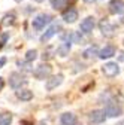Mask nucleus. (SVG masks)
Returning <instances> with one entry per match:
<instances>
[{"mask_svg": "<svg viewBox=\"0 0 124 125\" xmlns=\"http://www.w3.org/2000/svg\"><path fill=\"white\" fill-rule=\"evenodd\" d=\"M94 55H97V48H96V46H91V48L84 51V58H91Z\"/></svg>", "mask_w": 124, "mask_h": 125, "instance_id": "nucleus-19", "label": "nucleus"}, {"mask_svg": "<svg viewBox=\"0 0 124 125\" xmlns=\"http://www.w3.org/2000/svg\"><path fill=\"white\" fill-rule=\"evenodd\" d=\"M102 72L106 77H115L117 74H120V67L117 62H106L102 67Z\"/></svg>", "mask_w": 124, "mask_h": 125, "instance_id": "nucleus-5", "label": "nucleus"}, {"mask_svg": "<svg viewBox=\"0 0 124 125\" xmlns=\"http://www.w3.org/2000/svg\"><path fill=\"white\" fill-rule=\"evenodd\" d=\"M51 2V6L55 9V10H60V9H63L67 3V0H50Z\"/></svg>", "mask_w": 124, "mask_h": 125, "instance_id": "nucleus-18", "label": "nucleus"}, {"mask_svg": "<svg viewBox=\"0 0 124 125\" xmlns=\"http://www.w3.org/2000/svg\"><path fill=\"white\" fill-rule=\"evenodd\" d=\"M60 28H61V27H60L58 24H52V25H51L48 30H46V33H43V34H42V37H40V42H43V43H45V42H48V40H50V39H51V37H52V36L57 33V31L60 30Z\"/></svg>", "mask_w": 124, "mask_h": 125, "instance_id": "nucleus-11", "label": "nucleus"}, {"mask_svg": "<svg viewBox=\"0 0 124 125\" xmlns=\"http://www.w3.org/2000/svg\"><path fill=\"white\" fill-rule=\"evenodd\" d=\"M51 20H52L51 15H48V13H39L36 18H33L32 25L36 30H42V28H45V25H48L51 22Z\"/></svg>", "mask_w": 124, "mask_h": 125, "instance_id": "nucleus-1", "label": "nucleus"}, {"mask_svg": "<svg viewBox=\"0 0 124 125\" xmlns=\"http://www.w3.org/2000/svg\"><path fill=\"white\" fill-rule=\"evenodd\" d=\"M13 20H15V15L13 13H11V15H6V17L3 18V25H9V24H12L13 22Z\"/></svg>", "mask_w": 124, "mask_h": 125, "instance_id": "nucleus-21", "label": "nucleus"}, {"mask_svg": "<svg viewBox=\"0 0 124 125\" xmlns=\"http://www.w3.org/2000/svg\"><path fill=\"white\" fill-rule=\"evenodd\" d=\"M5 64H6V58L3 57V58H0V69H2V67H3Z\"/></svg>", "mask_w": 124, "mask_h": 125, "instance_id": "nucleus-23", "label": "nucleus"}, {"mask_svg": "<svg viewBox=\"0 0 124 125\" xmlns=\"http://www.w3.org/2000/svg\"><path fill=\"white\" fill-rule=\"evenodd\" d=\"M93 28H94V18L93 17H87L85 20H82V22L79 25V30L82 31V33L88 34V33L93 31Z\"/></svg>", "mask_w": 124, "mask_h": 125, "instance_id": "nucleus-9", "label": "nucleus"}, {"mask_svg": "<svg viewBox=\"0 0 124 125\" xmlns=\"http://www.w3.org/2000/svg\"><path fill=\"white\" fill-rule=\"evenodd\" d=\"M121 22L124 24V15H123V17H121Z\"/></svg>", "mask_w": 124, "mask_h": 125, "instance_id": "nucleus-25", "label": "nucleus"}, {"mask_svg": "<svg viewBox=\"0 0 124 125\" xmlns=\"http://www.w3.org/2000/svg\"><path fill=\"white\" fill-rule=\"evenodd\" d=\"M99 27H100V31H102V34H103L105 37H112V36L115 34V25L111 24L109 21H106V20L100 21Z\"/></svg>", "mask_w": 124, "mask_h": 125, "instance_id": "nucleus-7", "label": "nucleus"}, {"mask_svg": "<svg viewBox=\"0 0 124 125\" xmlns=\"http://www.w3.org/2000/svg\"><path fill=\"white\" fill-rule=\"evenodd\" d=\"M97 55H99V58H102V60H106V58L114 57V55H115V46H112V45L105 46V48H103Z\"/></svg>", "mask_w": 124, "mask_h": 125, "instance_id": "nucleus-14", "label": "nucleus"}, {"mask_svg": "<svg viewBox=\"0 0 124 125\" xmlns=\"http://www.w3.org/2000/svg\"><path fill=\"white\" fill-rule=\"evenodd\" d=\"M118 61L124 62V51H121V52H120V55H118Z\"/></svg>", "mask_w": 124, "mask_h": 125, "instance_id": "nucleus-22", "label": "nucleus"}, {"mask_svg": "<svg viewBox=\"0 0 124 125\" xmlns=\"http://www.w3.org/2000/svg\"><path fill=\"white\" fill-rule=\"evenodd\" d=\"M36 57H37V51L36 49H30V51H27V54H25V61H33V60H36Z\"/></svg>", "mask_w": 124, "mask_h": 125, "instance_id": "nucleus-20", "label": "nucleus"}, {"mask_svg": "<svg viewBox=\"0 0 124 125\" xmlns=\"http://www.w3.org/2000/svg\"><path fill=\"white\" fill-rule=\"evenodd\" d=\"M70 46H72V42H70V40H64V42L57 48V54H58L60 57H66V55L69 54V51H70Z\"/></svg>", "mask_w": 124, "mask_h": 125, "instance_id": "nucleus-15", "label": "nucleus"}, {"mask_svg": "<svg viewBox=\"0 0 124 125\" xmlns=\"http://www.w3.org/2000/svg\"><path fill=\"white\" fill-rule=\"evenodd\" d=\"M27 83V79L21 74V73H18V72H13V73H11V76H9V85L12 86V88H15V89H20L23 85H25Z\"/></svg>", "mask_w": 124, "mask_h": 125, "instance_id": "nucleus-2", "label": "nucleus"}, {"mask_svg": "<svg viewBox=\"0 0 124 125\" xmlns=\"http://www.w3.org/2000/svg\"><path fill=\"white\" fill-rule=\"evenodd\" d=\"M51 70H52V67H51L50 64L42 62L40 66L36 67V70L33 72V74H35L36 79H46L48 76H51Z\"/></svg>", "mask_w": 124, "mask_h": 125, "instance_id": "nucleus-4", "label": "nucleus"}, {"mask_svg": "<svg viewBox=\"0 0 124 125\" xmlns=\"http://www.w3.org/2000/svg\"><path fill=\"white\" fill-rule=\"evenodd\" d=\"M11 122H12V113L9 112L0 113V125H11Z\"/></svg>", "mask_w": 124, "mask_h": 125, "instance_id": "nucleus-17", "label": "nucleus"}, {"mask_svg": "<svg viewBox=\"0 0 124 125\" xmlns=\"http://www.w3.org/2000/svg\"><path fill=\"white\" fill-rule=\"evenodd\" d=\"M2 45H3V43H0V48H2Z\"/></svg>", "mask_w": 124, "mask_h": 125, "instance_id": "nucleus-29", "label": "nucleus"}, {"mask_svg": "<svg viewBox=\"0 0 124 125\" xmlns=\"http://www.w3.org/2000/svg\"><path fill=\"white\" fill-rule=\"evenodd\" d=\"M15 2H21V0H15Z\"/></svg>", "mask_w": 124, "mask_h": 125, "instance_id": "nucleus-28", "label": "nucleus"}, {"mask_svg": "<svg viewBox=\"0 0 124 125\" xmlns=\"http://www.w3.org/2000/svg\"><path fill=\"white\" fill-rule=\"evenodd\" d=\"M63 20H64V22H69V24H72V22H75L76 20H78V10H75V9H67V10H64L63 12Z\"/></svg>", "mask_w": 124, "mask_h": 125, "instance_id": "nucleus-12", "label": "nucleus"}, {"mask_svg": "<svg viewBox=\"0 0 124 125\" xmlns=\"http://www.w3.org/2000/svg\"><path fill=\"white\" fill-rule=\"evenodd\" d=\"M35 2H39L40 3V2H45V0H35Z\"/></svg>", "mask_w": 124, "mask_h": 125, "instance_id": "nucleus-26", "label": "nucleus"}, {"mask_svg": "<svg viewBox=\"0 0 124 125\" xmlns=\"http://www.w3.org/2000/svg\"><path fill=\"white\" fill-rule=\"evenodd\" d=\"M85 2H94V0H85Z\"/></svg>", "mask_w": 124, "mask_h": 125, "instance_id": "nucleus-27", "label": "nucleus"}, {"mask_svg": "<svg viewBox=\"0 0 124 125\" xmlns=\"http://www.w3.org/2000/svg\"><path fill=\"white\" fill-rule=\"evenodd\" d=\"M103 112H105V115L108 118H117V116H120L123 113V109H121L120 104H117L114 101H109V103L106 104V107H105Z\"/></svg>", "mask_w": 124, "mask_h": 125, "instance_id": "nucleus-3", "label": "nucleus"}, {"mask_svg": "<svg viewBox=\"0 0 124 125\" xmlns=\"http://www.w3.org/2000/svg\"><path fill=\"white\" fill-rule=\"evenodd\" d=\"M3 86H5V81H3V77H0V91L3 89Z\"/></svg>", "mask_w": 124, "mask_h": 125, "instance_id": "nucleus-24", "label": "nucleus"}, {"mask_svg": "<svg viewBox=\"0 0 124 125\" xmlns=\"http://www.w3.org/2000/svg\"><path fill=\"white\" fill-rule=\"evenodd\" d=\"M17 97L23 101H30L33 98V92L30 89H20V91H17Z\"/></svg>", "mask_w": 124, "mask_h": 125, "instance_id": "nucleus-16", "label": "nucleus"}, {"mask_svg": "<svg viewBox=\"0 0 124 125\" xmlns=\"http://www.w3.org/2000/svg\"><path fill=\"white\" fill-rule=\"evenodd\" d=\"M60 124L61 125H75L76 124V116L70 112H66L60 116Z\"/></svg>", "mask_w": 124, "mask_h": 125, "instance_id": "nucleus-13", "label": "nucleus"}, {"mask_svg": "<svg viewBox=\"0 0 124 125\" xmlns=\"http://www.w3.org/2000/svg\"><path fill=\"white\" fill-rule=\"evenodd\" d=\"M106 119V115L103 110H100V109H97V110H93L88 113V121L90 124H94V125H99V124H103Z\"/></svg>", "mask_w": 124, "mask_h": 125, "instance_id": "nucleus-6", "label": "nucleus"}, {"mask_svg": "<svg viewBox=\"0 0 124 125\" xmlns=\"http://www.w3.org/2000/svg\"><path fill=\"white\" fill-rule=\"evenodd\" d=\"M109 12L112 15H120L124 12V2L123 0H112L109 3Z\"/></svg>", "mask_w": 124, "mask_h": 125, "instance_id": "nucleus-10", "label": "nucleus"}, {"mask_svg": "<svg viewBox=\"0 0 124 125\" xmlns=\"http://www.w3.org/2000/svg\"><path fill=\"white\" fill-rule=\"evenodd\" d=\"M61 82H63V74H55V76L46 77V89H48V91H52V89H55L57 86H60Z\"/></svg>", "mask_w": 124, "mask_h": 125, "instance_id": "nucleus-8", "label": "nucleus"}]
</instances>
